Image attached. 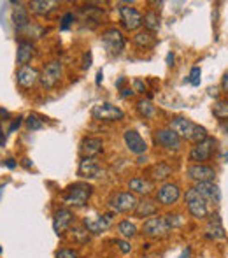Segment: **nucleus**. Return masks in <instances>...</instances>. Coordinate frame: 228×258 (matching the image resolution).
<instances>
[{
    "instance_id": "3",
    "label": "nucleus",
    "mask_w": 228,
    "mask_h": 258,
    "mask_svg": "<svg viewBox=\"0 0 228 258\" xmlns=\"http://www.w3.org/2000/svg\"><path fill=\"white\" fill-rule=\"evenodd\" d=\"M171 230L172 228L165 216H151V218H147L142 225L144 235H147V237H151V239L167 237V235L171 234Z\"/></svg>"
},
{
    "instance_id": "14",
    "label": "nucleus",
    "mask_w": 228,
    "mask_h": 258,
    "mask_svg": "<svg viewBox=\"0 0 228 258\" xmlns=\"http://www.w3.org/2000/svg\"><path fill=\"white\" fill-rule=\"evenodd\" d=\"M113 218H114V213H107V214H104V216L95 218V220H92V218H85L83 225H85L86 230H88L90 234L97 235V234L106 232L107 228L113 225Z\"/></svg>"
},
{
    "instance_id": "18",
    "label": "nucleus",
    "mask_w": 228,
    "mask_h": 258,
    "mask_svg": "<svg viewBox=\"0 0 228 258\" xmlns=\"http://www.w3.org/2000/svg\"><path fill=\"white\" fill-rule=\"evenodd\" d=\"M78 176L85 177V179H95V177L102 176V169H100L99 162L95 158H85L79 162V169H78Z\"/></svg>"
},
{
    "instance_id": "25",
    "label": "nucleus",
    "mask_w": 228,
    "mask_h": 258,
    "mask_svg": "<svg viewBox=\"0 0 228 258\" xmlns=\"http://www.w3.org/2000/svg\"><path fill=\"white\" fill-rule=\"evenodd\" d=\"M55 7H56V2H53V0H34V2L28 4V9L34 14H37V16H46V14L51 13Z\"/></svg>"
},
{
    "instance_id": "31",
    "label": "nucleus",
    "mask_w": 228,
    "mask_h": 258,
    "mask_svg": "<svg viewBox=\"0 0 228 258\" xmlns=\"http://www.w3.org/2000/svg\"><path fill=\"white\" fill-rule=\"evenodd\" d=\"M212 114L219 119H228V102L226 100H218L212 105Z\"/></svg>"
},
{
    "instance_id": "15",
    "label": "nucleus",
    "mask_w": 228,
    "mask_h": 258,
    "mask_svg": "<svg viewBox=\"0 0 228 258\" xmlns=\"http://www.w3.org/2000/svg\"><path fill=\"white\" fill-rule=\"evenodd\" d=\"M181 197V190L177 184H172V183H165L158 188L157 191V202H160L162 206H172L179 201Z\"/></svg>"
},
{
    "instance_id": "28",
    "label": "nucleus",
    "mask_w": 228,
    "mask_h": 258,
    "mask_svg": "<svg viewBox=\"0 0 228 258\" xmlns=\"http://www.w3.org/2000/svg\"><path fill=\"white\" fill-rule=\"evenodd\" d=\"M142 23H144V27H146V30L151 32V34L160 30V16H158L157 11H149V13L144 14Z\"/></svg>"
},
{
    "instance_id": "4",
    "label": "nucleus",
    "mask_w": 228,
    "mask_h": 258,
    "mask_svg": "<svg viewBox=\"0 0 228 258\" xmlns=\"http://www.w3.org/2000/svg\"><path fill=\"white\" fill-rule=\"evenodd\" d=\"M184 199H186L188 211H190V214L193 218H197V220H204V218L209 216V204L200 197V194L195 190V186L186 191Z\"/></svg>"
},
{
    "instance_id": "10",
    "label": "nucleus",
    "mask_w": 228,
    "mask_h": 258,
    "mask_svg": "<svg viewBox=\"0 0 228 258\" xmlns=\"http://www.w3.org/2000/svg\"><path fill=\"white\" fill-rule=\"evenodd\" d=\"M61 71H63V69H61L60 61H56V60L49 61V63L44 67V71H42V74H41L42 88H46V90L55 88L56 83L60 81V78H61Z\"/></svg>"
},
{
    "instance_id": "6",
    "label": "nucleus",
    "mask_w": 228,
    "mask_h": 258,
    "mask_svg": "<svg viewBox=\"0 0 228 258\" xmlns=\"http://www.w3.org/2000/svg\"><path fill=\"white\" fill-rule=\"evenodd\" d=\"M137 202L139 201L132 191H119L113 195V199L109 201V207L113 209V213H130V211H135Z\"/></svg>"
},
{
    "instance_id": "41",
    "label": "nucleus",
    "mask_w": 228,
    "mask_h": 258,
    "mask_svg": "<svg viewBox=\"0 0 228 258\" xmlns=\"http://www.w3.org/2000/svg\"><path fill=\"white\" fill-rule=\"evenodd\" d=\"M221 88L228 93V71L225 72V76L221 78Z\"/></svg>"
},
{
    "instance_id": "49",
    "label": "nucleus",
    "mask_w": 228,
    "mask_h": 258,
    "mask_svg": "<svg viewBox=\"0 0 228 258\" xmlns=\"http://www.w3.org/2000/svg\"><path fill=\"white\" fill-rule=\"evenodd\" d=\"M102 79H104V74H102V71H99V72H97V85H100V83H102Z\"/></svg>"
},
{
    "instance_id": "22",
    "label": "nucleus",
    "mask_w": 228,
    "mask_h": 258,
    "mask_svg": "<svg viewBox=\"0 0 228 258\" xmlns=\"http://www.w3.org/2000/svg\"><path fill=\"white\" fill-rule=\"evenodd\" d=\"M34 53H35V48H34V44H32L30 41H20V42H18V51H16L18 65L25 67V65L32 60Z\"/></svg>"
},
{
    "instance_id": "5",
    "label": "nucleus",
    "mask_w": 228,
    "mask_h": 258,
    "mask_svg": "<svg viewBox=\"0 0 228 258\" xmlns=\"http://www.w3.org/2000/svg\"><path fill=\"white\" fill-rule=\"evenodd\" d=\"M92 116L99 121H119L123 119L125 112L121 111L119 107L116 105L109 104V102H102V104H97L92 107Z\"/></svg>"
},
{
    "instance_id": "19",
    "label": "nucleus",
    "mask_w": 228,
    "mask_h": 258,
    "mask_svg": "<svg viewBox=\"0 0 228 258\" xmlns=\"http://www.w3.org/2000/svg\"><path fill=\"white\" fill-rule=\"evenodd\" d=\"M195 190L200 194V197L207 204H219V201H221V191H219L218 184L214 183H198Z\"/></svg>"
},
{
    "instance_id": "46",
    "label": "nucleus",
    "mask_w": 228,
    "mask_h": 258,
    "mask_svg": "<svg viewBox=\"0 0 228 258\" xmlns=\"http://www.w3.org/2000/svg\"><path fill=\"white\" fill-rule=\"evenodd\" d=\"M142 258H164V255H162V253H147V255H144Z\"/></svg>"
},
{
    "instance_id": "42",
    "label": "nucleus",
    "mask_w": 228,
    "mask_h": 258,
    "mask_svg": "<svg viewBox=\"0 0 228 258\" xmlns=\"http://www.w3.org/2000/svg\"><path fill=\"white\" fill-rule=\"evenodd\" d=\"M90 65H92V53H86L85 54V63H83V67L88 69Z\"/></svg>"
},
{
    "instance_id": "39",
    "label": "nucleus",
    "mask_w": 228,
    "mask_h": 258,
    "mask_svg": "<svg viewBox=\"0 0 228 258\" xmlns=\"http://www.w3.org/2000/svg\"><path fill=\"white\" fill-rule=\"evenodd\" d=\"M72 21H74V14H72V13H67V14L63 16V20H61V27H60V28H61V30H67V28L70 27Z\"/></svg>"
},
{
    "instance_id": "9",
    "label": "nucleus",
    "mask_w": 228,
    "mask_h": 258,
    "mask_svg": "<svg viewBox=\"0 0 228 258\" xmlns=\"http://www.w3.org/2000/svg\"><path fill=\"white\" fill-rule=\"evenodd\" d=\"M216 151V141L212 137H207L202 143H197L190 151L191 162H207Z\"/></svg>"
},
{
    "instance_id": "35",
    "label": "nucleus",
    "mask_w": 228,
    "mask_h": 258,
    "mask_svg": "<svg viewBox=\"0 0 228 258\" xmlns=\"http://www.w3.org/2000/svg\"><path fill=\"white\" fill-rule=\"evenodd\" d=\"M200 78H202V71H200V67H193L191 69V72H190V85H193V86H198L200 85Z\"/></svg>"
},
{
    "instance_id": "43",
    "label": "nucleus",
    "mask_w": 228,
    "mask_h": 258,
    "mask_svg": "<svg viewBox=\"0 0 228 258\" xmlns=\"http://www.w3.org/2000/svg\"><path fill=\"white\" fill-rule=\"evenodd\" d=\"M121 95H123V97H132V95H133V88H125V90H121Z\"/></svg>"
},
{
    "instance_id": "48",
    "label": "nucleus",
    "mask_w": 228,
    "mask_h": 258,
    "mask_svg": "<svg viewBox=\"0 0 228 258\" xmlns=\"http://www.w3.org/2000/svg\"><path fill=\"white\" fill-rule=\"evenodd\" d=\"M167 65H169V67H172V65H174V54L172 53L167 54Z\"/></svg>"
},
{
    "instance_id": "51",
    "label": "nucleus",
    "mask_w": 228,
    "mask_h": 258,
    "mask_svg": "<svg viewBox=\"0 0 228 258\" xmlns=\"http://www.w3.org/2000/svg\"><path fill=\"white\" fill-rule=\"evenodd\" d=\"M223 130H225V132L228 134V121H226V123H223Z\"/></svg>"
},
{
    "instance_id": "38",
    "label": "nucleus",
    "mask_w": 228,
    "mask_h": 258,
    "mask_svg": "<svg viewBox=\"0 0 228 258\" xmlns=\"http://www.w3.org/2000/svg\"><path fill=\"white\" fill-rule=\"evenodd\" d=\"M167 221H169V225H171V228L174 227H179L181 223H183V218L179 216V214H167Z\"/></svg>"
},
{
    "instance_id": "20",
    "label": "nucleus",
    "mask_w": 228,
    "mask_h": 258,
    "mask_svg": "<svg viewBox=\"0 0 228 258\" xmlns=\"http://www.w3.org/2000/svg\"><path fill=\"white\" fill-rule=\"evenodd\" d=\"M102 148H104L102 139H99V137H85V139L81 141V144H79V153L83 155V158H85V156L93 158V156L102 151Z\"/></svg>"
},
{
    "instance_id": "13",
    "label": "nucleus",
    "mask_w": 228,
    "mask_h": 258,
    "mask_svg": "<svg viewBox=\"0 0 228 258\" xmlns=\"http://www.w3.org/2000/svg\"><path fill=\"white\" fill-rule=\"evenodd\" d=\"M188 177L195 183H212L216 177V170L209 165H200V163H195L188 169Z\"/></svg>"
},
{
    "instance_id": "45",
    "label": "nucleus",
    "mask_w": 228,
    "mask_h": 258,
    "mask_svg": "<svg viewBox=\"0 0 228 258\" xmlns=\"http://www.w3.org/2000/svg\"><path fill=\"white\" fill-rule=\"evenodd\" d=\"M6 167H9V169H14V167H16V160L7 158V160H6Z\"/></svg>"
},
{
    "instance_id": "21",
    "label": "nucleus",
    "mask_w": 228,
    "mask_h": 258,
    "mask_svg": "<svg viewBox=\"0 0 228 258\" xmlns=\"http://www.w3.org/2000/svg\"><path fill=\"white\" fill-rule=\"evenodd\" d=\"M13 21L16 25L18 32H23L28 25L32 23L30 18H28V9L23 6L21 2H14V9H13Z\"/></svg>"
},
{
    "instance_id": "50",
    "label": "nucleus",
    "mask_w": 228,
    "mask_h": 258,
    "mask_svg": "<svg viewBox=\"0 0 228 258\" xmlns=\"http://www.w3.org/2000/svg\"><path fill=\"white\" fill-rule=\"evenodd\" d=\"M4 188H6V186H4V184H0V199H2V195H4Z\"/></svg>"
},
{
    "instance_id": "29",
    "label": "nucleus",
    "mask_w": 228,
    "mask_h": 258,
    "mask_svg": "<svg viewBox=\"0 0 228 258\" xmlns=\"http://www.w3.org/2000/svg\"><path fill=\"white\" fill-rule=\"evenodd\" d=\"M118 232H119V235H121L123 239H132V237H135L137 235V227L132 223L130 220H123V221H119L118 223Z\"/></svg>"
},
{
    "instance_id": "7",
    "label": "nucleus",
    "mask_w": 228,
    "mask_h": 258,
    "mask_svg": "<svg viewBox=\"0 0 228 258\" xmlns=\"http://www.w3.org/2000/svg\"><path fill=\"white\" fill-rule=\"evenodd\" d=\"M102 46L109 54H119L125 48V39H123L121 32L116 28H107L102 34Z\"/></svg>"
},
{
    "instance_id": "34",
    "label": "nucleus",
    "mask_w": 228,
    "mask_h": 258,
    "mask_svg": "<svg viewBox=\"0 0 228 258\" xmlns=\"http://www.w3.org/2000/svg\"><path fill=\"white\" fill-rule=\"evenodd\" d=\"M27 125H28V128H30V130H39V128H42V125H44V123H42V119L39 118L37 114H30L27 118Z\"/></svg>"
},
{
    "instance_id": "2",
    "label": "nucleus",
    "mask_w": 228,
    "mask_h": 258,
    "mask_svg": "<svg viewBox=\"0 0 228 258\" xmlns=\"http://www.w3.org/2000/svg\"><path fill=\"white\" fill-rule=\"evenodd\" d=\"M93 194V186L88 183H74L65 190L63 202L74 207H85Z\"/></svg>"
},
{
    "instance_id": "52",
    "label": "nucleus",
    "mask_w": 228,
    "mask_h": 258,
    "mask_svg": "<svg viewBox=\"0 0 228 258\" xmlns=\"http://www.w3.org/2000/svg\"><path fill=\"white\" fill-rule=\"evenodd\" d=\"M0 253H2V248H0Z\"/></svg>"
},
{
    "instance_id": "23",
    "label": "nucleus",
    "mask_w": 228,
    "mask_h": 258,
    "mask_svg": "<svg viewBox=\"0 0 228 258\" xmlns=\"http://www.w3.org/2000/svg\"><path fill=\"white\" fill-rule=\"evenodd\" d=\"M157 211H158V206L155 204V201H151V199H142L140 202H137V207L133 213L139 218H151V216H157Z\"/></svg>"
},
{
    "instance_id": "30",
    "label": "nucleus",
    "mask_w": 228,
    "mask_h": 258,
    "mask_svg": "<svg viewBox=\"0 0 228 258\" xmlns=\"http://www.w3.org/2000/svg\"><path fill=\"white\" fill-rule=\"evenodd\" d=\"M172 174V169H171V165L169 163H158V165H155L153 167V170H151V176H153V179H157V181H164V179H167L169 176Z\"/></svg>"
},
{
    "instance_id": "26",
    "label": "nucleus",
    "mask_w": 228,
    "mask_h": 258,
    "mask_svg": "<svg viewBox=\"0 0 228 258\" xmlns=\"http://www.w3.org/2000/svg\"><path fill=\"white\" fill-rule=\"evenodd\" d=\"M225 228H223L221 221L218 216H212V220L209 221L207 228H205V237L209 239H225Z\"/></svg>"
},
{
    "instance_id": "47",
    "label": "nucleus",
    "mask_w": 228,
    "mask_h": 258,
    "mask_svg": "<svg viewBox=\"0 0 228 258\" xmlns=\"http://www.w3.org/2000/svg\"><path fill=\"white\" fill-rule=\"evenodd\" d=\"M190 256H191V248H186V249H184V251L179 255V258H190Z\"/></svg>"
},
{
    "instance_id": "36",
    "label": "nucleus",
    "mask_w": 228,
    "mask_h": 258,
    "mask_svg": "<svg viewBox=\"0 0 228 258\" xmlns=\"http://www.w3.org/2000/svg\"><path fill=\"white\" fill-rule=\"evenodd\" d=\"M114 244L118 246V248H119V251H121L123 255H126V253H130V251H132V244H130V242L126 241V239H116V241H114Z\"/></svg>"
},
{
    "instance_id": "17",
    "label": "nucleus",
    "mask_w": 228,
    "mask_h": 258,
    "mask_svg": "<svg viewBox=\"0 0 228 258\" xmlns=\"http://www.w3.org/2000/svg\"><path fill=\"white\" fill-rule=\"evenodd\" d=\"M72 223H74V214H72L70 209L61 207V209H58L55 213V218H53V228H55V232L58 235L65 234V232L72 227Z\"/></svg>"
},
{
    "instance_id": "12",
    "label": "nucleus",
    "mask_w": 228,
    "mask_h": 258,
    "mask_svg": "<svg viewBox=\"0 0 228 258\" xmlns=\"http://www.w3.org/2000/svg\"><path fill=\"white\" fill-rule=\"evenodd\" d=\"M123 141H125V146L130 153L133 155H144L147 150V144L146 141L140 137V134L137 130H126L123 134Z\"/></svg>"
},
{
    "instance_id": "8",
    "label": "nucleus",
    "mask_w": 228,
    "mask_h": 258,
    "mask_svg": "<svg viewBox=\"0 0 228 258\" xmlns=\"http://www.w3.org/2000/svg\"><path fill=\"white\" fill-rule=\"evenodd\" d=\"M155 144L165 148L169 151H179L181 150V139L176 132H172L171 128H160L155 132L153 136Z\"/></svg>"
},
{
    "instance_id": "33",
    "label": "nucleus",
    "mask_w": 228,
    "mask_h": 258,
    "mask_svg": "<svg viewBox=\"0 0 228 258\" xmlns=\"http://www.w3.org/2000/svg\"><path fill=\"white\" fill-rule=\"evenodd\" d=\"M72 237H74L78 242H86L90 239V232L86 230L85 225H83V227H74V230H72Z\"/></svg>"
},
{
    "instance_id": "37",
    "label": "nucleus",
    "mask_w": 228,
    "mask_h": 258,
    "mask_svg": "<svg viewBox=\"0 0 228 258\" xmlns=\"http://www.w3.org/2000/svg\"><path fill=\"white\" fill-rule=\"evenodd\" d=\"M56 258H79V255H78V251H74V249L63 248L56 253Z\"/></svg>"
},
{
    "instance_id": "11",
    "label": "nucleus",
    "mask_w": 228,
    "mask_h": 258,
    "mask_svg": "<svg viewBox=\"0 0 228 258\" xmlns=\"http://www.w3.org/2000/svg\"><path fill=\"white\" fill-rule=\"evenodd\" d=\"M119 20L126 30H137L142 25V14L130 6H121L119 7Z\"/></svg>"
},
{
    "instance_id": "32",
    "label": "nucleus",
    "mask_w": 228,
    "mask_h": 258,
    "mask_svg": "<svg viewBox=\"0 0 228 258\" xmlns=\"http://www.w3.org/2000/svg\"><path fill=\"white\" fill-rule=\"evenodd\" d=\"M137 109H139V112L144 118H151V116L155 114V105H151L149 100H140V102L137 104Z\"/></svg>"
},
{
    "instance_id": "24",
    "label": "nucleus",
    "mask_w": 228,
    "mask_h": 258,
    "mask_svg": "<svg viewBox=\"0 0 228 258\" xmlns=\"http://www.w3.org/2000/svg\"><path fill=\"white\" fill-rule=\"evenodd\" d=\"M128 188L133 191V194H139V195H149L153 191V183L146 177H133L130 179Z\"/></svg>"
},
{
    "instance_id": "40",
    "label": "nucleus",
    "mask_w": 228,
    "mask_h": 258,
    "mask_svg": "<svg viewBox=\"0 0 228 258\" xmlns=\"http://www.w3.org/2000/svg\"><path fill=\"white\" fill-rule=\"evenodd\" d=\"M21 119H23V118H21V116H20V118H18V119H14V121H13V125H11V128H9V132H14V130H16V128H20V125H21Z\"/></svg>"
},
{
    "instance_id": "27",
    "label": "nucleus",
    "mask_w": 228,
    "mask_h": 258,
    "mask_svg": "<svg viewBox=\"0 0 228 258\" xmlns=\"http://www.w3.org/2000/svg\"><path fill=\"white\" fill-rule=\"evenodd\" d=\"M133 42H135L139 48H153L155 44H157V37H155L151 32L147 30H142V32H137L135 35H133Z\"/></svg>"
},
{
    "instance_id": "44",
    "label": "nucleus",
    "mask_w": 228,
    "mask_h": 258,
    "mask_svg": "<svg viewBox=\"0 0 228 258\" xmlns=\"http://www.w3.org/2000/svg\"><path fill=\"white\" fill-rule=\"evenodd\" d=\"M133 85H135V88L139 90V92H144V85H142V81H140V79H135V81H133Z\"/></svg>"
},
{
    "instance_id": "1",
    "label": "nucleus",
    "mask_w": 228,
    "mask_h": 258,
    "mask_svg": "<svg viewBox=\"0 0 228 258\" xmlns=\"http://www.w3.org/2000/svg\"><path fill=\"white\" fill-rule=\"evenodd\" d=\"M171 130L179 136V139L191 141V143H195V144L202 143V141H205L209 137L207 130H205L204 126L197 125V123H193L191 119H188V118H183V116L172 119Z\"/></svg>"
},
{
    "instance_id": "16",
    "label": "nucleus",
    "mask_w": 228,
    "mask_h": 258,
    "mask_svg": "<svg viewBox=\"0 0 228 258\" xmlns=\"http://www.w3.org/2000/svg\"><path fill=\"white\" fill-rule=\"evenodd\" d=\"M16 81H18V85H20L21 88L28 90V88H32V86H35L39 81H41V74H39V71L35 67L25 65V67H21L20 71H18Z\"/></svg>"
}]
</instances>
